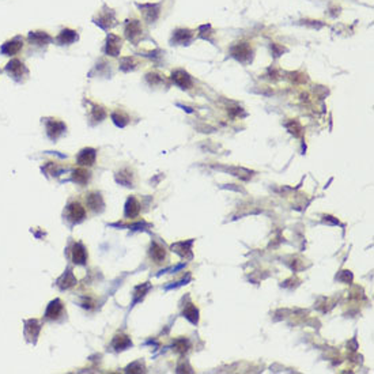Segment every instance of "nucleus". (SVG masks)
I'll use <instances>...</instances> for the list:
<instances>
[{
	"mask_svg": "<svg viewBox=\"0 0 374 374\" xmlns=\"http://www.w3.org/2000/svg\"><path fill=\"white\" fill-rule=\"evenodd\" d=\"M72 180L75 181L77 184L84 185V184H87L89 180H90V173H89L86 169H83V167L77 169V170H74V173H72Z\"/></svg>",
	"mask_w": 374,
	"mask_h": 374,
	"instance_id": "obj_28",
	"label": "nucleus"
},
{
	"mask_svg": "<svg viewBox=\"0 0 374 374\" xmlns=\"http://www.w3.org/2000/svg\"><path fill=\"white\" fill-rule=\"evenodd\" d=\"M26 44L35 49H45L49 44H53V35L47 30H30L26 35Z\"/></svg>",
	"mask_w": 374,
	"mask_h": 374,
	"instance_id": "obj_2",
	"label": "nucleus"
},
{
	"mask_svg": "<svg viewBox=\"0 0 374 374\" xmlns=\"http://www.w3.org/2000/svg\"><path fill=\"white\" fill-rule=\"evenodd\" d=\"M93 22L104 30H109L116 25V14L112 8L104 6L101 11H98L97 16L93 18Z\"/></svg>",
	"mask_w": 374,
	"mask_h": 374,
	"instance_id": "obj_6",
	"label": "nucleus"
},
{
	"mask_svg": "<svg viewBox=\"0 0 374 374\" xmlns=\"http://www.w3.org/2000/svg\"><path fill=\"white\" fill-rule=\"evenodd\" d=\"M127 372L128 373H142V372H145V366L142 362H133L132 365L127 367Z\"/></svg>",
	"mask_w": 374,
	"mask_h": 374,
	"instance_id": "obj_31",
	"label": "nucleus"
},
{
	"mask_svg": "<svg viewBox=\"0 0 374 374\" xmlns=\"http://www.w3.org/2000/svg\"><path fill=\"white\" fill-rule=\"evenodd\" d=\"M192 244L194 241L191 240V241H182V243H176L174 245H172V250L176 252L177 255H180L181 257H188V259H191L192 257V250H191V246H192Z\"/></svg>",
	"mask_w": 374,
	"mask_h": 374,
	"instance_id": "obj_18",
	"label": "nucleus"
},
{
	"mask_svg": "<svg viewBox=\"0 0 374 374\" xmlns=\"http://www.w3.org/2000/svg\"><path fill=\"white\" fill-rule=\"evenodd\" d=\"M139 212H140V203H139L136 197L131 196V197L127 200V203H125V216H127V218H135L136 215H139Z\"/></svg>",
	"mask_w": 374,
	"mask_h": 374,
	"instance_id": "obj_19",
	"label": "nucleus"
},
{
	"mask_svg": "<svg viewBox=\"0 0 374 374\" xmlns=\"http://www.w3.org/2000/svg\"><path fill=\"white\" fill-rule=\"evenodd\" d=\"M136 6L140 10V13L147 23H154L160 18L161 4L158 3H143V4H136Z\"/></svg>",
	"mask_w": 374,
	"mask_h": 374,
	"instance_id": "obj_9",
	"label": "nucleus"
},
{
	"mask_svg": "<svg viewBox=\"0 0 374 374\" xmlns=\"http://www.w3.org/2000/svg\"><path fill=\"white\" fill-rule=\"evenodd\" d=\"M231 55L234 59H237L238 62L244 63H249L252 60V56H253V50L250 48L249 44H245V42H241V44H237L231 48Z\"/></svg>",
	"mask_w": 374,
	"mask_h": 374,
	"instance_id": "obj_10",
	"label": "nucleus"
},
{
	"mask_svg": "<svg viewBox=\"0 0 374 374\" xmlns=\"http://www.w3.org/2000/svg\"><path fill=\"white\" fill-rule=\"evenodd\" d=\"M182 314H184V317L187 320H189L192 324H197L199 323V310H197V308L194 305V304H188L185 308H184V310H182Z\"/></svg>",
	"mask_w": 374,
	"mask_h": 374,
	"instance_id": "obj_24",
	"label": "nucleus"
},
{
	"mask_svg": "<svg viewBox=\"0 0 374 374\" xmlns=\"http://www.w3.org/2000/svg\"><path fill=\"white\" fill-rule=\"evenodd\" d=\"M108 116V113L105 111L104 106H101V105L94 104L91 106V112H90V117L91 120H94L96 123H101L102 120H105Z\"/></svg>",
	"mask_w": 374,
	"mask_h": 374,
	"instance_id": "obj_26",
	"label": "nucleus"
},
{
	"mask_svg": "<svg viewBox=\"0 0 374 374\" xmlns=\"http://www.w3.org/2000/svg\"><path fill=\"white\" fill-rule=\"evenodd\" d=\"M112 120L117 127L124 128L125 125H128V123H130V116L123 111H114L112 113Z\"/></svg>",
	"mask_w": 374,
	"mask_h": 374,
	"instance_id": "obj_27",
	"label": "nucleus"
},
{
	"mask_svg": "<svg viewBox=\"0 0 374 374\" xmlns=\"http://www.w3.org/2000/svg\"><path fill=\"white\" fill-rule=\"evenodd\" d=\"M44 124H45V130H47V135L50 140L56 142L57 139L64 135V132L67 131V125L64 121H62L60 118H42Z\"/></svg>",
	"mask_w": 374,
	"mask_h": 374,
	"instance_id": "obj_4",
	"label": "nucleus"
},
{
	"mask_svg": "<svg viewBox=\"0 0 374 374\" xmlns=\"http://www.w3.org/2000/svg\"><path fill=\"white\" fill-rule=\"evenodd\" d=\"M75 284H77V277H75L74 272L71 270L65 271L62 276L59 277V280H57V286H59L62 290H68V289H71V287L75 286Z\"/></svg>",
	"mask_w": 374,
	"mask_h": 374,
	"instance_id": "obj_16",
	"label": "nucleus"
},
{
	"mask_svg": "<svg viewBox=\"0 0 374 374\" xmlns=\"http://www.w3.org/2000/svg\"><path fill=\"white\" fill-rule=\"evenodd\" d=\"M192 35H194V33L189 29H177L173 33L172 42L173 44H188L192 40Z\"/></svg>",
	"mask_w": 374,
	"mask_h": 374,
	"instance_id": "obj_20",
	"label": "nucleus"
},
{
	"mask_svg": "<svg viewBox=\"0 0 374 374\" xmlns=\"http://www.w3.org/2000/svg\"><path fill=\"white\" fill-rule=\"evenodd\" d=\"M0 74H1V69H0Z\"/></svg>",
	"mask_w": 374,
	"mask_h": 374,
	"instance_id": "obj_32",
	"label": "nucleus"
},
{
	"mask_svg": "<svg viewBox=\"0 0 374 374\" xmlns=\"http://www.w3.org/2000/svg\"><path fill=\"white\" fill-rule=\"evenodd\" d=\"M63 312H64L63 302L59 298H56L52 302H49L48 308H47V310H45V317L49 320H57L62 316Z\"/></svg>",
	"mask_w": 374,
	"mask_h": 374,
	"instance_id": "obj_15",
	"label": "nucleus"
},
{
	"mask_svg": "<svg viewBox=\"0 0 374 374\" xmlns=\"http://www.w3.org/2000/svg\"><path fill=\"white\" fill-rule=\"evenodd\" d=\"M4 71L8 74V77L14 79L16 83H23L29 78V68L25 62H22L19 57H11V60L6 64Z\"/></svg>",
	"mask_w": 374,
	"mask_h": 374,
	"instance_id": "obj_1",
	"label": "nucleus"
},
{
	"mask_svg": "<svg viewBox=\"0 0 374 374\" xmlns=\"http://www.w3.org/2000/svg\"><path fill=\"white\" fill-rule=\"evenodd\" d=\"M112 346L116 351H123V350H127L128 347L132 346V341L127 335H117V336H114Z\"/></svg>",
	"mask_w": 374,
	"mask_h": 374,
	"instance_id": "obj_22",
	"label": "nucleus"
},
{
	"mask_svg": "<svg viewBox=\"0 0 374 374\" xmlns=\"http://www.w3.org/2000/svg\"><path fill=\"white\" fill-rule=\"evenodd\" d=\"M286 127H287V130H289L290 133H293L294 136L299 138V136L302 135V127H301V124H299L298 121H295V120H291L290 123L286 124Z\"/></svg>",
	"mask_w": 374,
	"mask_h": 374,
	"instance_id": "obj_29",
	"label": "nucleus"
},
{
	"mask_svg": "<svg viewBox=\"0 0 374 374\" xmlns=\"http://www.w3.org/2000/svg\"><path fill=\"white\" fill-rule=\"evenodd\" d=\"M40 331H41V325H40V323L37 320H28L25 323V333H26V336H28L29 339H37Z\"/></svg>",
	"mask_w": 374,
	"mask_h": 374,
	"instance_id": "obj_21",
	"label": "nucleus"
},
{
	"mask_svg": "<svg viewBox=\"0 0 374 374\" xmlns=\"http://www.w3.org/2000/svg\"><path fill=\"white\" fill-rule=\"evenodd\" d=\"M97 160V151L91 147L81 150L77 157V162L81 166H93Z\"/></svg>",
	"mask_w": 374,
	"mask_h": 374,
	"instance_id": "obj_12",
	"label": "nucleus"
},
{
	"mask_svg": "<svg viewBox=\"0 0 374 374\" xmlns=\"http://www.w3.org/2000/svg\"><path fill=\"white\" fill-rule=\"evenodd\" d=\"M172 81L174 82V84H177L181 89H191V86L194 84L191 75L185 71H182V69L174 71L172 74Z\"/></svg>",
	"mask_w": 374,
	"mask_h": 374,
	"instance_id": "obj_13",
	"label": "nucleus"
},
{
	"mask_svg": "<svg viewBox=\"0 0 374 374\" xmlns=\"http://www.w3.org/2000/svg\"><path fill=\"white\" fill-rule=\"evenodd\" d=\"M86 203H87V206L93 210V211H96V212H99V211H102L104 210V199H102V196L97 192H93L90 194L87 197H86Z\"/></svg>",
	"mask_w": 374,
	"mask_h": 374,
	"instance_id": "obj_17",
	"label": "nucleus"
},
{
	"mask_svg": "<svg viewBox=\"0 0 374 374\" xmlns=\"http://www.w3.org/2000/svg\"><path fill=\"white\" fill-rule=\"evenodd\" d=\"M124 35L125 38L131 42V44L138 45L139 41L142 40V35H143L142 22L138 21V19H128V21L125 22Z\"/></svg>",
	"mask_w": 374,
	"mask_h": 374,
	"instance_id": "obj_5",
	"label": "nucleus"
},
{
	"mask_svg": "<svg viewBox=\"0 0 374 374\" xmlns=\"http://www.w3.org/2000/svg\"><path fill=\"white\" fill-rule=\"evenodd\" d=\"M67 216L71 222L74 223H79L84 219L86 216V210L84 207L78 203V201H74V203H69L68 207H67Z\"/></svg>",
	"mask_w": 374,
	"mask_h": 374,
	"instance_id": "obj_11",
	"label": "nucleus"
},
{
	"mask_svg": "<svg viewBox=\"0 0 374 374\" xmlns=\"http://www.w3.org/2000/svg\"><path fill=\"white\" fill-rule=\"evenodd\" d=\"M189 348V341L187 339H177L174 341V350L179 354H185Z\"/></svg>",
	"mask_w": 374,
	"mask_h": 374,
	"instance_id": "obj_30",
	"label": "nucleus"
},
{
	"mask_svg": "<svg viewBox=\"0 0 374 374\" xmlns=\"http://www.w3.org/2000/svg\"><path fill=\"white\" fill-rule=\"evenodd\" d=\"M138 65V60H136L133 56H125V57H121V60H120V69L124 71V72L133 71Z\"/></svg>",
	"mask_w": 374,
	"mask_h": 374,
	"instance_id": "obj_25",
	"label": "nucleus"
},
{
	"mask_svg": "<svg viewBox=\"0 0 374 374\" xmlns=\"http://www.w3.org/2000/svg\"><path fill=\"white\" fill-rule=\"evenodd\" d=\"M121 48H123V38L117 34L109 33L106 37V41H105V55L111 56V57H117L120 56Z\"/></svg>",
	"mask_w": 374,
	"mask_h": 374,
	"instance_id": "obj_7",
	"label": "nucleus"
},
{
	"mask_svg": "<svg viewBox=\"0 0 374 374\" xmlns=\"http://www.w3.org/2000/svg\"><path fill=\"white\" fill-rule=\"evenodd\" d=\"M78 40H79V34L77 30L64 28L59 32V34L53 37V44L59 47H68L71 44H75Z\"/></svg>",
	"mask_w": 374,
	"mask_h": 374,
	"instance_id": "obj_8",
	"label": "nucleus"
},
{
	"mask_svg": "<svg viewBox=\"0 0 374 374\" xmlns=\"http://www.w3.org/2000/svg\"><path fill=\"white\" fill-rule=\"evenodd\" d=\"M25 44H26V38L23 35H14L13 38L3 42V45L0 47V53L8 57H16V55H19L23 50Z\"/></svg>",
	"mask_w": 374,
	"mask_h": 374,
	"instance_id": "obj_3",
	"label": "nucleus"
},
{
	"mask_svg": "<svg viewBox=\"0 0 374 374\" xmlns=\"http://www.w3.org/2000/svg\"><path fill=\"white\" fill-rule=\"evenodd\" d=\"M150 256L153 259L155 263H162L166 257V252L165 249L161 246L160 244L153 243L151 244V248H150Z\"/></svg>",
	"mask_w": 374,
	"mask_h": 374,
	"instance_id": "obj_23",
	"label": "nucleus"
},
{
	"mask_svg": "<svg viewBox=\"0 0 374 374\" xmlns=\"http://www.w3.org/2000/svg\"><path fill=\"white\" fill-rule=\"evenodd\" d=\"M71 257H72V261L78 264V265H84L86 264V261H87V252H86L83 244H74L72 250H71Z\"/></svg>",
	"mask_w": 374,
	"mask_h": 374,
	"instance_id": "obj_14",
	"label": "nucleus"
}]
</instances>
